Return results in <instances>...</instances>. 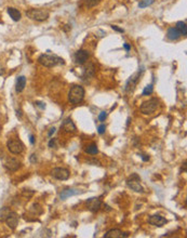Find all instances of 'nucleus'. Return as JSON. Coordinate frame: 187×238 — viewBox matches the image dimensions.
Returning a JSON list of instances; mask_svg holds the SVG:
<instances>
[{
  "label": "nucleus",
  "instance_id": "nucleus-1",
  "mask_svg": "<svg viewBox=\"0 0 187 238\" xmlns=\"http://www.w3.org/2000/svg\"><path fill=\"white\" fill-rule=\"evenodd\" d=\"M38 62L41 64L42 66L46 67H54L58 65H64L65 62L62 58L55 55V54H41L38 58Z\"/></svg>",
  "mask_w": 187,
  "mask_h": 238
},
{
  "label": "nucleus",
  "instance_id": "nucleus-2",
  "mask_svg": "<svg viewBox=\"0 0 187 238\" xmlns=\"http://www.w3.org/2000/svg\"><path fill=\"white\" fill-rule=\"evenodd\" d=\"M84 89L83 87L76 84V86L72 87V89L68 92V101L72 104H79L83 101L84 98Z\"/></svg>",
  "mask_w": 187,
  "mask_h": 238
},
{
  "label": "nucleus",
  "instance_id": "nucleus-3",
  "mask_svg": "<svg viewBox=\"0 0 187 238\" xmlns=\"http://www.w3.org/2000/svg\"><path fill=\"white\" fill-rule=\"evenodd\" d=\"M26 15L30 18V20L37 21V22H43V21L48 20L49 18V12L43 9H30V10L26 11Z\"/></svg>",
  "mask_w": 187,
  "mask_h": 238
},
{
  "label": "nucleus",
  "instance_id": "nucleus-4",
  "mask_svg": "<svg viewBox=\"0 0 187 238\" xmlns=\"http://www.w3.org/2000/svg\"><path fill=\"white\" fill-rule=\"evenodd\" d=\"M158 105H159V101L157 100V99H149L148 101H146V102H144L143 104L141 105V112L142 114L144 115H150L153 114V113L156 112V109H157Z\"/></svg>",
  "mask_w": 187,
  "mask_h": 238
},
{
  "label": "nucleus",
  "instance_id": "nucleus-5",
  "mask_svg": "<svg viewBox=\"0 0 187 238\" xmlns=\"http://www.w3.org/2000/svg\"><path fill=\"white\" fill-rule=\"evenodd\" d=\"M127 185L131 188L132 190L136 193H143L144 188L141 185V178L136 173H133L131 176H129L127 180Z\"/></svg>",
  "mask_w": 187,
  "mask_h": 238
},
{
  "label": "nucleus",
  "instance_id": "nucleus-6",
  "mask_svg": "<svg viewBox=\"0 0 187 238\" xmlns=\"http://www.w3.org/2000/svg\"><path fill=\"white\" fill-rule=\"evenodd\" d=\"M9 152L14 155H18L24 150V144L20 140H9L7 143Z\"/></svg>",
  "mask_w": 187,
  "mask_h": 238
},
{
  "label": "nucleus",
  "instance_id": "nucleus-7",
  "mask_svg": "<svg viewBox=\"0 0 187 238\" xmlns=\"http://www.w3.org/2000/svg\"><path fill=\"white\" fill-rule=\"evenodd\" d=\"M69 171L66 168H61V167H58V168H54L53 170L51 171V175L53 176L54 179H58V180L61 181H65L68 180L69 178Z\"/></svg>",
  "mask_w": 187,
  "mask_h": 238
},
{
  "label": "nucleus",
  "instance_id": "nucleus-8",
  "mask_svg": "<svg viewBox=\"0 0 187 238\" xmlns=\"http://www.w3.org/2000/svg\"><path fill=\"white\" fill-rule=\"evenodd\" d=\"M141 74H142V70L141 72L135 73V74L132 75V76L130 77L129 80L127 81V84H125V91H127V92H132V91L134 90V88H135V86L139 80Z\"/></svg>",
  "mask_w": 187,
  "mask_h": 238
},
{
  "label": "nucleus",
  "instance_id": "nucleus-9",
  "mask_svg": "<svg viewBox=\"0 0 187 238\" xmlns=\"http://www.w3.org/2000/svg\"><path fill=\"white\" fill-rule=\"evenodd\" d=\"M6 224L8 225L9 228H11V230H15L16 227H18V215L16 212H9L8 215H7L6 218Z\"/></svg>",
  "mask_w": 187,
  "mask_h": 238
},
{
  "label": "nucleus",
  "instance_id": "nucleus-10",
  "mask_svg": "<svg viewBox=\"0 0 187 238\" xmlns=\"http://www.w3.org/2000/svg\"><path fill=\"white\" fill-rule=\"evenodd\" d=\"M3 166L8 171L15 172L16 170H18V168L21 167V162L15 158H8L4 161Z\"/></svg>",
  "mask_w": 187,
  "mask_h": 238
},
{
  "label": "nucleus",
  "instance_id": "nucleus-11",
  "mask_svg": "<svg viewBox=\"0 0 187 238\" xmlns=\"http://www.w3.org/2000/svg\"><path fill=\"white\" fill-rule=\"evenodd\" d=\"M74 58H75V62L77 63L78 65H82L88 61L89 58V52L87 50H79L75 53L74 55Z\"/></svg>",
  "mask_w": 187,
  "mask_h": 238
},
{
  "label": "nucleus",
  "instance_id": "nucleus-12",
  "mask_svg": "<svg viewBox=\"0 0 187 238\" xmlns=\"http://www.w3.org/2000/svg\"><path fill=\"white\" fill-rule=\"evenodd\" d=\"M167 219L163 218V216L159 215V214H155V215H151L149 219H148V223H149L150 225H154V226H158V227H160V226H163L167 223Z\"/></svg>",
  "mask_w": 187,
  "mask_h": 238
},
{
  "label": "nucleus",
  "instance_id": "nucleus-13",
  "mask_svg": "<svg viewBox=\"0 0 187 238\" xmlns=\"http://www.w3.org/2000/svg\"><path fill=\"white\" fill-rule=\"evenodd\" d=\"M87 206H88V209L92 212H96L101 209V206H102V201L99 198H90L89 200L87 201Z\"/></svg>",
  "mask_w": 187,
  "mask_h": 238
},
{
  "label": "nucleus",
  "instance_id": "nucleus-14",
  "mask_svg": "<svg viewBox=\"0 0 187 238\" xmlns=\"http://www.w3.org/2000/svg\"><path fill=\"white\" fill-rule=\"evenodd\" d=\"M128 236H129L128 233H122V230H118V228H113L104 235V238H124Z\"/></svg>",
  "mask_w": 187,
  "mask_h": 238
},
{
  "label": "nucleus",
  "instance_id": "nucleus-15",
  "mask_svg": "<svg viewBox=\"0 0 187 238\" xmlns=\"http://www.w3.org/2000/svg\"><path fill=\"white\" fill-rule=\"evenodd\" d=\"M62 129L64 131H65L66 133H74L77 131V128H76V124H74V121H73L70 118H67L65 120V121L63 122L62 124Z\"/></svg>",
  "mask_w": 187,
  "mask_h": 238
},
{
  "label": "nucleus",
  "instance_id": "nucleus-16",
  "mask_svg": "<svg viewBox=\"0 0 187 238\" xmlns=\"http://www.w3.org/2000/svg\"><path fill=\"white\" fill-rule=\"evenodd\" d=\"M95 74V67L92 63L88 64V66L84 67L83 69V74H82V77L83 78H92Z\"/></svg>",
  "mask_w": 187,
  "mask_h": 238
},
{
  "label": "nucleus",
  "instance_id": "nucleus-17",
  "mask_svg": "<svg viewBox=\"0 0 187 238\" xmlns=\"http://www.w3.org/2000/svg\"><path fill=\"white\" fill-rule=\"evenodd\" d=\"M26 86V78L24 76H20L18 79H16V84H15V90L18 93H21L23 90H24Z\"/></svg>",
  "mask_w": 187,
  "mask_h": 238
},
{
  "label": "nucleus",
  "instance_id": "nucleus-18",
  "mask_svg": "<svg viewBox=\"0 0 187 238\" xmlns=\"http://www.w3.org/2000/svg\"><path fill=\"white\" fill-rule=\"evenodd\" d=\"M181 36H182V35L179 34V32L175 27L169 28V29H168V32H167V37L170 40H177Z\"/></svg>",
  "mask_w": 187,
  "mask_h": 238
},
{
  "label": "nucleus",
  "instance_id": "nucleus-19",
  "mask_svg": "<svg viewBox=\"0 0 187 238\" xmlns=\"http://www.w3.org/2000/svg\"><path fill=\"white\" fill-rule=\"evenodd\" d=\"M80 190H62V193L60 194V198L61 199H66L70 196H74V195H78L80 194Z\"/></svg>",
  "mask_w": 187,
  "mask_h": 238
},
{
  "label": "nucleus",
  "instance_id": "nucleus-20",
  "mask_svg": "<svg viewBox=\"0 0 187 238\" xmlns=\"http://www.w3.org/2000/svg\"><path fill=\"white\" fill-rule=\"evenodd\" d=\"M8 14L10 15V18H12L13 21L18 22V21L21 20V12L15 8H8Z\"/></svg>",
  "mask_w": 187,
  "mask_h": 238
},
{
  "label": "nucleus",
  "instance_id": "nucleus-21",
  "mask_svg": "<svg viewBox=\"0 0 187 238\" xmlns=\"http://www.w3.org/2000/svg\"><path fill=\"white\" fill-rule=\"evenodd\" d=\"M176 28L177 30L179 32V34L183 35V36H186L187 35V26H186V23L183 22V21H179L176 23Z\"/></svg>",
  "mask_w": 187,
  "mask_h": 238
},
{
  "label": "nucleus",
  "instance_id": "nucleus-22",
  "mask_svg": "<svg viewBox=\"0 0 187 238\" xmlns=\"http://www.w3.org/2000/svg\"><path fill=\"white\" fill-rule=\"evenodd\" d=\"M101 0H83L82 4H83L84 8H93V7L98 6Z\"/></svg>",
  "mask_w": 187,
  "mask_h": 238
},
{
  "label": "nucleus",
  "instance_id": "nucleus-23",
  "mask_svg": "<svg viewBox=\"0 0 187 238\" xmlns=\"http://www.w3.org/2000/svg\"><path fill=\"white\" fill-rule=\"evenodd\" d=\"M86 153L90 155H96L99 153V148L96 144H91L86 148Z\"/></svg>",
  "mask_w": 187,
  "mask_h": 238
},
{
  "label": "nucleus",
  "instance_id": "nucleus-24",
  "mask_svg": "<svg viewBox=\"0 0 187 238\" xmlns=\"http://www.w3.org/2000/svg\"><path fill=\"white\" fill-rule=\"evenodd\" d=\"M153 84H148V86L145 87V89L143 90V95H150L151 93H153Z\"/></svg>",
  "mask_w": 187,
  "mask_h": 238
},
{
  "label": "nucleus",
  "instance_id": "nucleus-25",
  "mask_svg": "<svg viewBox=\"0 0 187 238\" xmlns=\"http://www.w3.org/2000/svg\"><path fill=\"white\" fill-rule=\"evenodd\" d=\"M153 2H154V0H142V1L139 3V8H145V7L150 6Z\"/></svg>",
  "mask_w": 187,
  "mask_h": 238
},
{
  "label": "nucleus",
  "instance_id": "nucleus-26",
  "mask_svg": "<svg viewBox=\"0 0 187 238\" xmlns=\"http://www.w3.org/2000/svg\"><path fill=\"white\" fill-rule=\"evenodd\" d=\"M33 195H34V190H23V196L27 197V198H30Z\"/></svg>",
  "mask_w": 187,
  "mask_h": 238
},
{
  "label": "nucleus",
  "instance_id": "nucleus-27",
  "mask_svg": "<svg viewBox=\"0 0 187 238\" xmlns=\"http://www.w3.org/2000/svg\"><path fill=\"white\" fill-rule=\"evenodd\" d=\"M106 117H107V113H106V112H102L101 114L99 115V120L103 122V121H105Z\"/></svg>",
  "mask_w": 187,
  "mask_h": 238
},
{
  "label": "nucleus",
  "instance_id": "nucleus-28",
  "mask_svg": "<svg viewBox=\"0 0 187 238\" xmlns=\"http://www.w3.org/2000/svg\"><path fill=\"white\" fill-rule=\"evenodd\" d=\"M105 130H106V126H105V124H101V126L98 128V132L100 133V134H104V133H105Z\"/></svg>",
  "mask_w": 187,
  "mask_h": 238
},
{
  "label": "nucleus",
  "instance_id": "nucleus-29",
  "mask_svg": "<svg viewBox=\"0 0 187 238\" xmlns=\"http://www.w3.org/2000/svg\"><path fill=\"white\" fill-rule=\"evenodd\" d=\"M89 164H91V165H93V166H101V162L99 161V160H96V159H92V160H89Z\"/></svg>",
  "mask_w": 187,
  "mask_h": 238
},
{
  "label": "nucleus",
  "instance_id": "nucleus-30",
  "mask_svg": "<svg viewBox=\"0 0 187 238\" xmlns=\"http://www.w3.org/2000/svg\"><path fill=\"white\" fill-rule=\"evenodd\" d=\"M29 160H30V162H32V164H36V162H37V155L36 154H33L32 156H30Z\"/></svg>",
  "mask_w": 187,
  "mask_h": 238
},
{
  "label": "nucleus",
  "instance_id": "nucleus-31",
  "mask_svg": "<svg viewBox=\"0 0 187 238\" xmlns=\"http://www.w3.org/2000/svg\"><path fill=\"white\" fill-rule=\"evenodd\" d=\"M55 146V139H51V141L49 142V147L53 148Z\"/></svg>",
  "mask_w": 187,
  "mask_h": 238
},
{
  "label": "nucleus",
  "instance_id": "nucleus-32",
  "mask_svg": "<svg viewBox=\"0 0 187 238\" xmlns=\"http://www.w3.org/2000/svg\"><path fill=\"white\" fill-rule=\"evenodd\" d=\"M112 28H113V29H115L116 32H119V33H124V30L122 29V28H119V27L115 26V25H113V26H112Z\"/></svg>",
  "mask_w": 187,
  "mask_h": 238
},
{
  "label": "nucleus",
  "instance_id": "nucleus-33",
  "mask_svg": "<svg viewBox=\"0 0 187 238\" xmlns=\"http://www.w3.org/2000/svg\"><path fill=\"white\" fill-rule=\"evenodd\" d=\"M35 104H36L37 106H39V107L41 108V109H43V108L46 107V105H44L43 103H41V102H36V103H35Z\"/></svg>",
  "mask_w": 187,
  "mask_h": 238
},
{
  "label": "nucleus",
  "instance_id": "nucleus-34",
  "mask_svg": "<svg viewBox=\"0 0 187 238\" xmlns=\"http://www.w3.org/2000/svg\"><path fill=\"white\" fill-rule=\"evenodd\" d=\"M29 142L32 143V144H35V138H34V135H33V134H30V135H29Z\"/></svg>",
  "mask_w": 187,
  "mask_h": 238
},
{
  "label": "nucleus",
  "instance_id": "nucleus-35",
  "mask_svg": "<svg viewBox=\"0 0 187 238\" xmlns=\"http://www.w3.org/2000/svg\"><path fill=\"white\" fill-rule=\"evenodd\" d=\"M142 159L144 160V161H147L148 159H149V156H147V155H142Z\"/></svg>",
  "mask_w": 187,
  "mask_h": 238
},
{
  "label": "nucleus",
  "instance_id": "nucleus-36",
  "mask_svg": "<svg viewBox=\"0 0 187 238\" xmlns=\"http://www.w3.org/2000/svg\"><path fill=\"white\" fill-rule=\"evenodd\" d=\"M55 132V128H51L50 131H49V136H52V134Z\"/></svg>",
  "mask_w": 187,
  "mask_h": 238
},
{
  "label": "nucleus",
  "instance_id": "nucleus-37",
  "mask_svg": "<svg viewBox=\"0 0 187 238\" xmlns=\"http://www.w3.org/2000/svg\"><path fill=\"white\" fill-rule=\"evenodd\" d=\"M124 49H125V50H127V51H129L130 49H131V47H130L128 43H124Z\"/></svg>",
  "mask_w": 187,
  "mask_h": 238
}]
</instances>
